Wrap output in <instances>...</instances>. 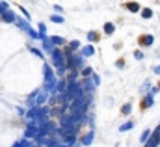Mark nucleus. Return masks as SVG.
<instances>
[{
	"instance_id": "17",
	"label": "nucleus",
	"mask_w": 160,
	"mask_h": 147,
	"mask_svg": "<svg viewBox=\"0 0 160 147\" xmlns=\"http://www.w3.org/2000/svg\"><path fill=\"white\" fill-rule=\"evenodd\" d=\"M80 74H82V76H84V78H88V76H93V69H91V67H84V69H82V71H80Z\"/></svg>"
},
{
	"instance_id": "6",
	"label": "nucleus",
	"mask_w": 160,
	"mask_h": 147,
	"mask_svg": "<svg viewBox=\"0 0 160 147\" xmlns=\"http://www.w3.org/2000/svg\"><path fill=\"white\" fill-rule=\"evenodd\" d=\"M93 138H95V130H89V132L80 140V144H82V145H89V144L93 142Z\"/></svg>"
},
{
	"instance_id": "4",
	"label": "nucleus",
	"mask_w": 160,
	"mask_h": 147,
	"mask_svg": "<svg viewBox=\"0 0 160 147\" xmlns=\"http://www.w3.org/2000/svg\"><path fill=\"white\" fill-rule=\"evenodd\" d=\"M24 134H26V140H36V138L39 136V129H38V127H34V125H30V127L26 129V132H24Z\"/></svg>"
},
{
	"instance_id": "7",
	"label": "nucleus",
	"mask_w": 160,
	"mask_h": 147,
	"mask_svg": "<svg viewBox=\"0 0 160 147\" xmlns=\"http://www.w3.org/2000/svg\"><path fill=\"white\" fill-rule=\"evenodd\" d=\"M125 8H127L128 11H132V13H138V11H142L140 4H136V2H125Z\"/></svg>"
},
{
	"instance_id": "22",
	"label": "nucleus",
	"mask_w": 160,
	"mask_h": 147,
	"mask_svg": "<svg viewBox=\"0 0 160 147\" xmlns=\"http://www.w3.org/2000/svg\"><path fill=\"white\" fill-rule=\"evenodd\" d=\"M8 11V4L6 2H0V15H4Z\"/></svg>"
},
{
	"instance_id": "20",
	"label": "nucleus",
	"mask_w": 160,
	"mask_h": 147,
	"mask_svg": "<svg viewBox=\"0 0 160 147\" xmlns=\"http://www.w3.org/2000/svg\"><path fill=\"white\" fill-rule=\"evenodd\" d=\"M130 108H132V104H130V103H127V104H123V108H121V114H123V115H127V114H130Z\"/></svg>"
},
{
	"instance_id": "28",
	"label": "nucleus",
	"mask_w": 160,
	"mask_h": 147,
	"mask_svg": "<svg viewBox=\"0 0 160 147\" xmlns=\"http://www.w3.org/2000/svg\"><path fill=\"white\" fill-rule=\"evenodd\" d=\"M91 80H93V84H95V86H97V84H99V80H101V78H99V74H93V76H91Z\"/></svg>"
},
{
	"instance_id": "31",
	"label": "nucleus",
	"mask_w": 160,
	"mask_h": 147,
	"mask_svg": "<svg viewBox=\"0 0 160 147\" xmlns=\"http://www.w3.org/2000/svg\"><path fill=\"white\" fill-rule=\"evenodd\" d=\"M145 147H149V145H145Z\"/></svg>"
},
{
	"instance_id": "26",
	"label": "nucleus",
	"mask_w": 160,
	"mask_h": 147,
	"mask_svg": "<svg viewBox=\"0 0 160 147\" xmlns=\"http://www.w3.org/2000/svg\"><path fill=\"white\" fill-rule=\"evenodd\" d=\"M134 58H136V60H143V52H142V50H136V52H134Z\"/></svg>"
},
{
	"instance_id": "8",
	"label": "nucleus",
	"mask_w": 160,
	"mask_h": 147,
	"mask_svg": "<svg viewBox=\"0 0 160 147\" xmlns=\"http://www.w3.org/2000/svg\"><path fill=\"white\" fill-rule=\"evenodd\" d=\"M43 48H45L47 52H50V54H52V52L56 50V47L52 45V41H50V37H47V39L43 41Z\"/></svg>"
},
{
	"instance_id": "21",
	"label": "nucleus",
	"mask_w": 160,
	"mask_h": 147,
	"mask_svg": "<svg viewBox=\"0 0 160 147\" xmlns=\"http://www.w3.org/2000/svg\"><path fill=\"white\" fill-rule=\"evenodd\" d=\"M50 21H54V23H63L65 19H63L62 15H50Z\"/></svg>"
},
{
	"instance_id": "27",
	"label": "nucleus",
	"mask_w": 160,
	"mask_h": 147,
	"mask_svg": "<svg viewBox=\"0 0 160 147\" xmlns=\"http://www.w3.org/2000/svg\"><path fill=\"white\" fill-rule=\"evenodd\" d=\"M21 144H22V147H32V142L30 140H22Z\"/></svg>"
},
{
	"instance_id": "2",
	"label": "nucleus",
	"mask_w": 160,
	"mask_h": 147,
	"mask_svg": "<svg viewBox=\"0 0 160 147\" xmlns=\"http://www.w3.org/2000/svg\"><path fill=\"white\" fill-rule=\"evenodd\" d=\"M50 58H52V63H54V67H56L60 73H63V71L67 69V65H65V56H63V52H62L60 48H56V50L50 54Z\"/></svg>"
},
{
	"instance_id": "13",
	"label": "nucleus",
	"mask_w": 160,
	"mask_h": 147,
	"mask_svg": "<svg viewBox=\"0 0 160 147\" xmlns=\"http://www.w3.org/2000/svg\"><path fill=\"white\" fill-rule=\"evenodd\" d=\"M50 41H52V45H54V47H60V45H63V43H65V39H63V37H60V36H50Z\"/></svg>"
},
{
	"instance_id": "9",
	"label": "nucleus",
	"mask_w": 160,
	"mask_h": 147,
	"mask_svg": "<svg viewBox=\"0 0 160 147\" xmlns=\"http://www.w3.org/2000/svg\"><path fill=\"white\" fill-rule=\"evenodd\" d=\"M80 52H82V56H84V58H89V56H93V54H95V48H93L91 45H86Z\"/></svg>"
},
{
	"instance_id": "25",
	"label": "nucleus",
	"mask_w": 160,
	"mask_h": 147,
	"mask_svg": "<svg viewBox=\"0 0 160 147\" xmlns=\"http://www.w3.org/2000/svg\"><path fill=\"white\" fill-rule=\"evenodd\" d=\"M69 47H71L73 50H77V48H80V43H78V41H71V43H69Z\"/></svg>"
},
{
	"instance_id": "14",
	"label": "nucleus",
	"mask_w": 160,
	"mask_h": 147,
	"mask_svg": "<svg viewBox=\"0 0 160 147\" xmlns=\"http://www.w3.org/2000/svg\"><path fill=\"white\" fill-rule=\"evenodd\" d=\"M155 103V99H153V95H147L145 99H143V103H142V108H149L151 104Z\"/></svg>"
},
{
	"instance_id": "15",
	"label": "nucleus",
	"mask_w": 160,
	"mask_h": 147,
	"mask_svg": "<svg viewBox=\"0 0 160 147\" xmlns=\"http://www.w3.org/2000/svg\"><path fill=\"white\" fill-rule=\"evenodd\" d=\"M142 17H143V19H151V17H153V9H151V8H143V9H142Z\"/></svg>"
},
{
	"instance_id": "11",
	"label": "nucleus",
	"mask_w": 160,
	"mask_h": 147,
	"mask_svg": "<svg viewBox=\"0 0 160 147\" xmlns=\"http://www.w3.org/2000/svg\"><path fill=\"white\" fill-rule=\"evenodd\" d=\"M77 136H78V134H69V136H65V138H63V144H65L67 147L75 145V142H77Z\"/></svg>"
},
{
	"instance_id": "10",
	"label": "nucleus",
	"mask_w": 160,
	"mask_h": 147,
	"mask_svg": "<svg viewBox=\"0 0 160 147\" xmlns=\"http://www.w3.org/2000/svg\"><path fill=\"white\" fill-rule=\"evenodd\" d=\"M17 26H19V28H22V30H24V32H28V34L34 30V28H30L28 21H21V19H17Z\"/></svg>"
},
{
	"instance_id": "3",
	"label": "nucleus",
	"mask_w": 160,
	"mask_h": 147,
	"mask_svg": "<svg viewBox=\"0 0 160 147\" xmlns=\"http://www.w3.org/2000/svg\"><path fill=\"white\" fill-rule=\"evenodd\" d=\"M153 41H155V37L151 36V34H143V36L138 37L140 47H151V45H153Z\"/></svg>"
},
{
	"instance_id": "5",
	"label": "nucleus",
	"mask_w": 160,
	"mask_h": 147,
	"mask_svg": "<svg viewBox=\"0 0 160 147\" xmlns=\"http://www.w3.org/2000/svg\"><path fill=\"white\" fill-rule=\"evenodd\" d=\"M17 19H19V17H17L11 9H8V11L2 15V21H4V23H17Z\"/></svg>"
},
{
	"instance_id": "12",
	"label": "nucleus",
	"mask_w": 160,
	"mask_h": 147,
	"mask_svg": "<svg viewBox=\"0 0 160 147\" xmlns=\"http://www.w3.org/2000/svg\"><path fill=\"white\" fill-rule=\"evenodd\" d=\"M99 39H101V36H99V32H88V41L89 43H99Z\"/></svg>"
},
{
	"instance_id": "30",
	"label": "nucleus",
	"mask_w": 160,
	"mask_h": 147,
	"mask_svg": "<svg viewBox=\"0 0 160 147\" xmlns=\"http://www.w3.org/2000/svg\"><path fill=\"white\" fill-rule=\"evenodd\" d=\"M13 147H22V144H21V142H17V144H15Z\"/></svg>"
},
{
	"instance_id": "1",
	"label": "nucleus",
	"mask_w": 160,
	"mask_h": 147,
	"mask_svg": "<svg viewBox=\"0 0 160 147\" xmlns=\"http://www.w3.org/2000/svg\"><path fill=\"white\" fill-rule=\"evenodd\" d=\"M58 84H60V82H56L54 71L50 69L48 63H45V89H47V91H54V89H58Z\"/></svg>"
},
{
	"instance_id": "18",
	"label": "nucleus",
	"mask_w": 160,
	"mask_h": 147,
	"mask_svg": "<svg viewBox=\"0 0 160 147\" xmlns=\"http://www.w3.org/2000/svg\"><path fill=\"white\" fill-rule=\"evenodd\" d=\"M132 127H134V121H127V123H125V125H121V132H125V130H130V129H132Z\"/></svg>"
},
{
	"instance_id": "16",
	"label": "nucleus",
	"mask_w": 160,
	"mask_h": 147,
	"mask_svg": "<svg viewBox=\"0 0 160 147\" xmlns=\"http://www.w3.org/2000/svg\"><path fill=\"white\" fill-rule=\"evenodd\" d=\"M104 32H106L108 36H112V34L116 32V26H114L112 23H106V24H104Z\"/></svg>"
},
{
	"instance_id": "19",
	"label": "nucleus",
	"mask_w": 160,
	"mask_h": 147,
	"mask_svg": "<svg viewBox=\"0 0 160 147\" xmlns=\"http://www.w3.org/2000/svg\"><path fill=\"white\" fill-rule=\"evenodd\" d=\"M47 101V95L45 93H38V108H41V104Z\"/></svg>"
},
{
	"instance_id": "24",
	"label": "nucleus",
	"mask_w": 160,
	"mask_h": 147,
	"mask_svg": "<svg viewBox=\"0 0 160 147\" xmlns=\"http://www.w3.org/2000/svg\"><path fill=\"white\" fill-rule=\"evenodd\" d=\"M48 147H67L65 144H60V142H48Z\"/></svg>"
},
{
	"instance_id": "23",
	"label": "nucleus",
	"mask_w": 160,
	"mask_h": 147,
	"mask_svg": "<svg viewBox=\"0 0 160 147\" xmlns=\"http://www.w3.org/2000/svg\"><path fill=\"white\" fill-rule=\"evenodd\" d=\"M30 50H32V54H36V56H39V58H43V52H41L39 48H36V47H32Z\"/></svg>"
},
{
	"instance_id": "29",
	"label": "nucleus",
	"mask_w": 160,
	"mask_h": 147,
	"mask_svg": "<svg viewBox=\"0 0 160 147\" xmlns=\"http://www.w3.org/2000/svg\"><path fill=\"white\" fill-rule=\"evenodd\" d=\"M21 11H22V13H24V17H26V19H30V15H28V11H26V9H24V8H21Z\"/></svg>"
}]
</instances>
